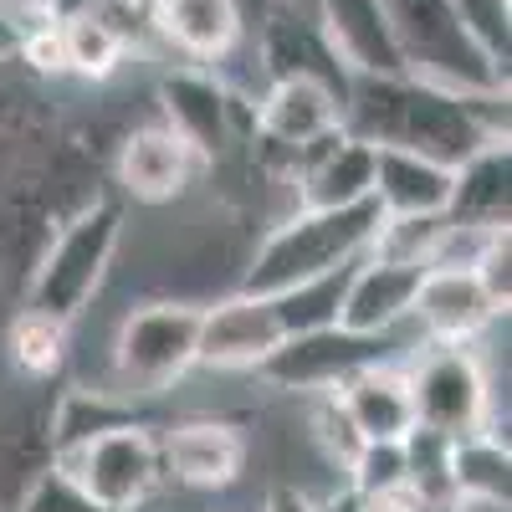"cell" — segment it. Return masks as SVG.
Here are the masks:
<instances>
[{"instance_id":"44dd1931","label":"cell","mask_w":512,"mask_h":512,"mask_svg":"<svg viewBox=\"0 0 512 512\" xmlns=\"http://www.w3.org/2000/svg\"><path fill=\"white\" fill-rule=\"evenodd\" d=\"M154 31L195 62H226L241 47L246 16L236 0H159Z\"/></svg>"},{"instance_id":"ffe728a7","label":"cell","mask_w":512,"mask_h":512,"mask_svg":"<svg viewBox=\"0 0 512 512\" xmlns=\"http://www.w3.org/2000/svg\"><path fill=\"white\" fill-rule=\"evenodd\" d=\"M446 221L461 226H507L512 221V149L507 139H487L451 169Z\"/></svg>"},{"instance_id":"603a6c76","label":"cell","mask_w":512,"mask_h":512,"mask_svg":"<svg viewBox=\"0 0 512 512\" xmlns=\"http://www.w3.org/2000/svg\"><path fill=\"white\" fill-rule=\"evenodd\" d=\"M62 26V52H67V77H88V82H108L123 57H128V41L113 31L108 16H98L93 6H82L72 16L57 21Z\"/></svg>"},{"instance_id":"836d02e7","label":"cell","mask_w":512,"mask_h":512,"mask_svg":"<svg viewBox=\"0 0 512 512\" xmlns=\"http://www.w3.org/2000/svg\"><path fill=\"white\" fill-rule=\"evenodd\" d=\"M477 277L492 292V303L507 313V303H512V236L507 231H497V241L487 246V256L477 262Z\"/></svg>"},{"instance_id":"7402d4cb","label":"cell","mask_w":512,"mask_h":512,"mask_svg":"<svg viewBox=\"0 0 512 512\" xmlns=\"http://www.w3.org/2000/svg\"><path fill=\"white\" fill-rule=\"evenodd\" d=\"M451 497L456 512H507L512 497V451L497 431L451 436Z\"/></svg>"},{"instance_id":"e575fe53","label":"cell","mask_w":512,"mask_h":512,"mask_svg":"<svg viewBox=\"0 0 512 512\" xmlns=\"http://www.w3.org/2000/svg\"><path fill=\"white\" fill-rule=\"evenodd\" d=\"M262 512H318V502H313L303 487H287V482H277V487L267 492Z\"/></svg>"},{"instance_id":"ac0fdd59","label":"cell","mask_w":512,"mask_h":512,"mask_svg":"<svg viewBox=\"0 0 512 512\" xmlns=\"http://www.w3.org/2000/svg\"><path fill=\"white\" fill-rule=\"evenodd\" d=\"M338 405L349 410L354 431L364 441H405V431L415 425V400H410V374L390 359H374L364 369H354L338 384Z\"/></svg>"},{"instance_id":"74e56055","label":"cell","mask_w":512,"mask_h":512,"mask_svg":"<svg viewBox=\"0 0 512 512\" xmlns=\"http://www.w3.org/2000/svg\"><path fill=\"white\" fill-rule=\"evenodd\" d=\"M287 11H297V16H313V0H282Z\"/></svg>"},{"instance_id":"52a82bcc","label":"cell","mask_w":512,"mask_h":512,"mask_svg":"<svg viewBox=\"0 0 512 512\" xmlns=\"http://www.w3.org/2000/svg\"><path fill=\"white\" fill-rule=\"evenodd\" d=\"M410 400H415V425H431L446 436L466 431H497L492 425V384L472 344H431L410 369ZM507 436V431H497Z\"/></svg>"},{"instance_id":"3957f363","label":"cell","mask_w":512,"mask_h":512,"mask_svg":"<svg viewBox=\"0 0 512 512\" xmlns=\"http://www.w3.org/2000/svg\"><path fill=\"white\" fill-rule=\"evenodd\" d=\"M400 67L446 93H507V67L461 21L456 0H384Z\"/></svg>"},{"instance_id":"e0dca14e","label":"cell","mask_w":512,"mask_h":512,"mask_svg":"<svg viewBox=\"0 0 512 512\" xmlns=\"http://www.w3.org/2000/svg\"><path fill=\"white\" fill-rule=\"evenodd\" d=\"M262 72L267 77H313L323 88H333L338 98L349 93V67L338 62V52L328 47V36L318 31L313 16H297L287 6H277L262 21Z\"/></svg>"},{"instance_id":"5b68a950","label":"cell","mask_w":512,"mask_h":512,"mask_svg":"<svg viewBox=\"0 0 512 512\" xmlns=\"http://www.w3.org/2000/svg\"><path fill=\"white\" fill-rule=\"evenodd\" d=\"M52 461L67 466V472L82 482V492H88L103 512H139L154 497L159 477H164L159 436L139 420L108 425V431L77 441L67 451H52Z\"/></svg>"},{"instance_id":"83f0119b","label":"cell","mask_w":512,"mask_h":512,"mask_svg":"<svg viewBox=\"0 0 512 512\" xmlns=\"http://www.w3.org/2000/svg\"><path fill=\"white\" fill-rule=\"evenodd\" d=\"M123 420H134V410H128V405H118V400H108V395H98V390H93V395L77 390V395H67V405H62V415H57V441H52V451H67V446L108 431V425H123Z\"/></svg>"},{"instance_id":"6da1fadb","label":"cell","mask_w":512,"mask_h":512,"mask_svg":"<svg viewBox=\"0 0 512 512\" xmlns=\"http://www.w3.org/2000/svg\"><path fill=\"white\" fill-rule=\"evenodd\" d=\"M344 128L364 144L415 149L456 169L487 139H507V93H446L410 72L349 77Z\"/></svg>"},{"instance_id":"d4e9b609","label":"cell","mask_w":512,"mask_h":512,"mask_svg":"<svg viewBox=\"0 0 512 512\" xmlns=\"http://www.w3.org/2000/svg\"><path fill=\"white\" fill-rule=\"evenodd\" d=\"M344 282H349V267L323 272V277H308V282H297V287H287V292H272V308H277L282 338H287V333H313V328L338 323Z\"/></svg>"},{"instance_id":"5bb4252c","label":"cell","mask_w":512,"mask_h":512,"mask_svg":"<svg viewBox=\"0 0 512 512\" xmlns=\"http://www.w3.org/2000/svg\"><path fill=\"white\" fill-rule=\"evenodd\" d=\"M200 169H205L200 154L169 123L134 128V134L123 139V149H118V185H123V195H134L139 205L180 200Z\"/></svg>"},{"instance_id":"30bf717a","label":"cell","mask_w":512,"mask_h":512,"mask_svg":"<svg viewBox=\"0 0 512 512\" xmlns=\"http://www.w3.org/2000/svg\"><path fill=\"white\" fill-rule=\"evenodd\" d=\"M282 344V323L272 297L231 292L216 308H200V344L195 364L205 369H262V359Z\"/></svg>"},{"instance_id":"4316f807","label":"cell","mask_w":512,"mask_h":512,"mask_svg":"<svg viewBox=\"0 0 512 512\" xmlns=\"http://www.w3.org/2000/svg\"><path fill=\"white\" fill-rule=\"evenodd\" d=\"M441 221H446V216H379L374 241H369V256L425 267V256H431V241H436Z\"/></svg>"},{"instance_id":"7a4b0ae2","label":"cell","mask_w":512,"mask_h":512,"mask_svg":"<svg viewBox=\"0 0 512 512\" xmlns=\"http://www.w3.org/2000/svg\"><path fill=\"white\" fill-rule=\"evenodd\" d=\"M379 216L384 210L374 205V195L354 200V205H333V210H292L287 221H277L267 231V241L246 262L241 292L272 297V292H287L308 277L354 267L374 241Z\"/></svg>"},{"instance_id":"d6986e66","label":"cell","mask_w":512,"mask_h":512,"mask_svg":"<svg viewBox=\"0 0 512 512\" xmlns=\"http://www.w3.org/2000/svg\"><path fill=\"white\" fill-rule=\"evenodd\" d=\"M369 195L384 216H446L451 164L415 154V149L374 144V190Z\"/></svg>"},{"instance_id":"7c38bea8","label":"cell","mask_w":512,"mask_h":512,"mask_svg":"<svg viewBox=\"0 0 512 512\" xmlns=\"http://www.w3.org/2000/svg\"><path fill=\"white\" fill-rule=\"evenodd\" d=\"M344 123V98L313 77H267V93L251 103V128L256 144L277 154H292L313 144L318 134Z\"/></svg>"},{"instance_id":"1f68e13d","label":"cell","mask_w":512,"mask_h":512,"mask_svg":"<svg viewBox=\"0 0 512 512\" xmlns=\"http://www.w3.org/2000/svg\"><path fill=\"white\" fill-rule=\"evenodd\" d=\"M456 11L472 26V36L487 47V57L507 67V57H512V0H456Z\"/></svg>"},{"instance_id":"ba28073f","label":"cell","mask_w":512,"mask_h":512,"mask_svg":"<svg viewBox=\"0 0 512 512\" xmlns=\"http://www.w3.org/2000/svg\"><path fill=\"white\" fill-rule=\"evenodd\" d=\"M390 333H349V328H313V333H287L282 344L262 359V374L277 390L292 395H328L338 390L354 369L374 364V359H390Z\"/></svg>"},{"instance_id":"8992f818","label":"cell","mask_w":512,"mask_h":512,"mask_svg":"<svg viewBox=\"0 0 512 512\" xmlns=\"http://www.w3.org/2000/svg\"><path fill=\"white\" fill-rule=\"evenodd\" d=\"M195 344H200V308L190 303L134 308L113 338V374L123 390L159 395L195 369Z\"/></svg>"},{"instance_id":"277c9868","label":"cell","mask_w":512,"mask_h":512,"mask_svg":"<svg viewBox=\"0 0 512 512\" xmlns=\"http://www.w3.org/2000/svg\"><path fill=\"white\" fill-rule=\"evenodd\" d=\"M123 241V210L113 200H93L57 231V241L47 246V256L36 262L31 287H26V308L47 313L57 323L82 318V308L98 297L113 256Z\"/></svg>"},{"instance_id":"4dcf8cb0","label":"cell","mask_w":512,"mask_h":512,"mask_svg":"<svg viewBox=\"0 0 512 512\" xmlns=\"http://www.w3.org/2000/svg\"><path fill=\"white\" fill-rule=\"evenodd\" d=\"M313 436H318L323 456L338 466V472H349V461H354V456H359V446H364V436L354 431L349 410L338 405V395H333V390H328V395H318V410H313Z\"/></svg>"},{"instance_id":"d6a6232c","label":"cell","mask_w":512,"mask_h":512,"mask_svg":"<svg viewBox=\"0 0 512 512\" xmlns=\"http://www.w3.org/2000/svg\"><path fill=\"white\" fill-rule=\"evenodd\" d=\"M16 57H21L36 77H67L62 26H57V21H31V26H21V47H16Z\"/></svg>"},{"instance_id":"9a60e30c","label":"cell","mask_w":512,"mask_h":512,"mask_svg":"<svg viewBox=\"0 0 512 512\" xmlns=\"http://www.w3.org/2000/svg\"><path fill=\"white\" fill-rule=\"evenodd\" d=\"M425 267L410 262H384V256H359L344 282V303H338V328L349 333H395L410 318L415 287Z\"/></svg>"},{"instance_id":"484cf974","label":"cell","mask_w":512,"mask_h":512,"mask_svg":"<svg viewBox=\"0 0 512 512\" xmlns=\"http://www.w3.org/2000/svg\"><path fill=\"white\" fill-rule=\"evenodd\" d=\"M6 354H11V369L26 374V379L57 374V364L67 354V323L36 313V308H21L11 333H6Z\"/></svg>"},{"instance_id":"9c48e42d","label":"cell","mask_w":512,"mask_h":512,"mask_svg":"<svg viewBox=\"0 0 512 512\" xmlns=\"http://www.w3.org/2000/svg\"><path fill=\"white\" fill-rule=\"evenodd\" d=\"M159 108H164V123L200 154V164L221 159L226 144L236 139V113H241V98H231L226 82H216L200 67H175L159 77Z\"/></svg>"},{"instance_id":"d590c367","label":"cell","mask_w":512,"mask_h":512,"mask_svg":"<svg viewBox=\"0 0 512 512\" xmlns=\"http://www.w3.org/2000/svg\"><path fill=\"white\" fill-rule=\"evenodd\" d=\"M16 47H21V21H16L6 6H0V62H11Z\"/></svg>"},{"instance_id":"4fadbf2b","label":"cell","mask_w":512,"mask_h":512,"mask_svg":"<svg viewBox=\"0 0 512 512\" xmlns=\"http://www.w3.org/2000/svg\"><path fill=\"white\" fill-rule=\"evenodd\" d=\"M159 466L195 492L231 487L246 472V436L226 420H180L159 436Z\"/></svg>"},{"instance_id":"8d00e7d4","label":"cell","mask_w":512,"mask_h":512,"mask_svg":"<svg viewBox=\"0 0 512 512\" xmlns=\"http://www.w3.org/2000/svg\"><path fill=\"white\" fill-rule=\"evenodd\" d=\"M236 6H241V16H256V21H267L277 6H282V0H236Z\"/></svg>"},{"instance_id":"f546056e","label":"cell","mask_w":512,"mask_h":512,"mask_svg":"<svg viewBox=\"0 0 512 512\" xmlns=\"http://www.w3.org/2000/svg\"><path fill=\"white\" fill-rule=\"evenodd\" d=\"M11 512H103L88 492H82V482L67 472V466H47V472H36L31 487L21 492V502Z\"/></svg>"},{"instance_id":"cb8c5ba5","label":"cell","mask_w":512,"mask_h":512,"mask_svg":"<svg viewBox=\"0 0 512 512\" xmlns=\"http://www.w3.org/2000/svg\"><path fill=\"white\" fill-rule=\"evenodd\" d=\"M405 492L425 512H456L451 497V436L431 425H410L405 431Z\"/></svg>"},{"instance_id":"8fae6325","label":"cell","mask_w":512,"mask_h":512,"mask_svg":"<svg viewBox=\"0 0 512 512\" xmlns=\"http://www.w3.org/2000/svg\"><path fill=\"white\" fill-rule=\"evenodd\" d=\"M410 318L420 323V333L431 344H477V338L502 318V308L492 303V292L482 287L477 272L461 267H425Z\"/></svg>"},{"instance_id":"f1b7e54d","label":"cell","mask_w":512,"mask_h":512,"mask_svg":"<svg viewBox=\"0 0 512 512\" xmlns=\"http://www.w3.org/2000/svg\"><path fill=\"white\" fill-rule=\"evenodd\" d=\"M349 492L354 497H384L405 487V446L400 441H364L349 461Z\"/></svg>"},{"instance_id":"2e32d148","label":"cell","mask_w":512,"mask_h":512,"mask_svg":"<svg viewBox=\"0 0 512 512\" xmlns=\"http://www.w3.org/2000/svg\"><path fill=\"white\" fill-rule=\"evenodd\" d=\"M313 21L354 77L405 72L390 16H384V0H313Z\"/></svg>"}]
</instances>
